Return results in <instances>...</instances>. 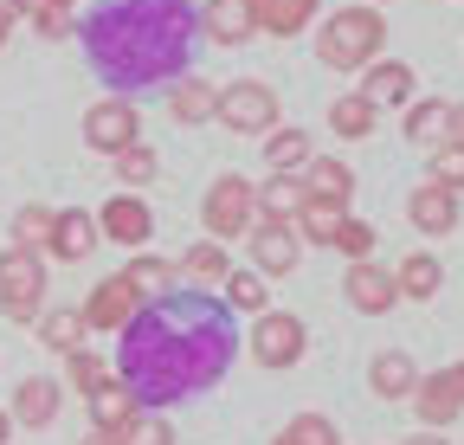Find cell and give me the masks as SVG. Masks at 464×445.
Here are the masks:
<instances>
[{
	"instance_id": "9c48e42d",
	"label": "cell",
	"mask_w": 464,
	"mask_h": 445,
	"mask_svg": "<svg viewBox=\"0 0 464 445\" xmlns=\"http://www.w3.org/2000/svg\"><path fill=\"white\" fill-rule=\"evenodd\" d=\"M413 407H420V426H432V432L458 426V420H464V362H445V368L420 374Z\"/></svg>"
},
{
	"instance_id": "f6af8a7d",
	"label": "cell",
	"mask_w": 464,
	"mask_h": 445,
	"mask_svg": "<svg viewBox=\"0 0 464 445\" xmlns=\"http://www.w3.org/2000/svg\"><path fill=\"white\" fill-rule=\"evenodd\" d=\"M406 445H451V439H445V432H432V426H426V432H413V439H406Z\"/></svg>"
},
{
	"instance_id": "8992f818",
	"label": "cell",
	"mask_w": 464,
	"mask_h": 445,
	"mask_svg": "<svg viewBox=\"0 0 464 445\" xmlns=\"http://www.w3.org/2000/svg\"><path fill=\"white\" fill-rule=\"evenodd\" d=\"M200 227H207V239H246L252 227H258V188L246 181V175H219L213 188H207V200H200Z\"/></svg>"
},
{
	"instance_id": "9a60e30c",
	"label": "cell",
	"mask_w": 464,
	"mask_h": 445,
	"mask_svg": "<svg viewBox=\"0 0 464 445\" xmlns=\"http://www.w3.org/2000/svg\"><path fill=\"white\" fill-rule=\"evenodd\" d=\"M97 246H103V233H97V213H91V207H58V219H52V239H45V258H58V265H84Z\"/></svg>"
},
{
	"instance_id": "e0dca14e",
	"label": "cell",
	"mask_w": 464,
	"mask_h": 445,
	"mask_svg": "<svg viewBox=\"0 0 464 445\" xmlns=\"http://www.w3.org/2000/svg\"><path fill=\"white\" fill-rule=\"evenodd\" d=\"M200 33L213 45H246L258 39V0H200Z\"/></svg>"
},
{
	"instance_id": "4316f807",
	"label": "cell",
	"mask_w": 464,
	"mask_h": 445,
	"mask_svg": "<svg viewBox=\"0 0 464 445\" xmlns=\"http://www.w3.org/2000/svg\"><path fill=\"white\" fill-rule=\"evenodd\" d=\"M304 188L310 200H355V169H348L342 155H310V169H304Z\"/></svg>"
},
{
	"instance_id": "8d00e7d4",
	"label": "cell",
	"mask_w": 464,
	"mask_h": 445,
	"mask_svg": "<svg viewBox=\"0 0 464 445\" xmlns=\"http://www.w3.org/2000/svg\"><path fill=\"white\" fill-rule=\"evenodd\" d=\"M52 219H58V207H20L14 213V246H26V252H45V239H52Z\"/></svg>"
},
{
	"instance_id": "44dd1931",
	"label": "cell",
	"mask_w": 464,
	"mask_h": 445,
	"mask_svg": "<svg viewBox=\"0 0 464 445\" xmlns=\"http://www.w3.org/2000/svg\"><path fill=\"white\" fill-rule=\"evenodd\" d=\"M168 117L174 123H188V130H200V123H213L219 117V84H207V78H174L168 84Z\"/></svg>"
},
{
	"instance_id": "7a4b0ae2",
	"label": "cell",
	"mask_w": 464,
	"mask_h": 445,
	"mask_svg": "<svg viewBox=\"0 0 464 445\" xmlns=\"http://www.w3.org/2000/svg\"><path fill=\"white\" fill-rule=\"evenodd\" d=\"M194 33H200V14L188 0H103L78 26L91 72L103 84H116V97L174 84L194 59Z\"/></svg>"
},
{
	"instance_id": "d6a6232c",
	"label": "cell",
	"mask_w": 464,
	"mask_h": 445,
	"mask_svg": "<svg viewBox=\"0 0 464 445\" xmlns=\"http://www.w3.org/2000/svg\"><path fill=\"white\" fill-rule=\"evenodd\" d=\"M342 219H348V207H342V200H304V213H297V233H304V246H335Z\"/></svg>"
},
{
	"instance_id": "d590c367",
	"label": "cell",
	"mask_w": 464,
	"mask_h": 445,
	"mask_svg": "<svg viewBox=\"0 0 464 445\" xmlns=\"http://www.w3.org/2000/svg\"><path fill=\"white\" fill-rule=\"evenodd\" d=\"M271 445H342V432H335V420L329 413H297Z\"/></svg>"
},
{
	"instance_id": "681fc988",
	"label": "cell",
	"mask_w": 464,
	"mask_h": 445,
	"mask_svg": "<svg viewBox=\"0 0 464 445\" xmlns=\"http://www.w3.org/2000/svg\"><path fill=\"white\" fill-rule=\"evenodd\" d=\"M374 7H387V0H374Z\"/></svg>"
},
{
	"instance_id": "3957f363",
	"label": "cell",
	"mask_w": 464,
	"mask_h": 445,
	"mask_svg": "<svg viewBox=\"0 0 464 445\" xmlns=\"http://www.w3.org/2000/svg\"><path fill=\"white\" fill-rule=\"evenodd\" d=\"M387 52V14L374 0H355V7H335L323 26H316V59L329 72H368Z\"/></svg>"
},
{
	"instance_id": "83f0119b",
	"label": "cell",
	"mask_w": 464,
	"mask_h": 445,
	"mask_svg": "<svg viewBox=\"0 0 464 445\" xmlns=\"http://www.w3.org/2000/svg\"><path fill=\"white\" fill-rule=\"evenodd\" d=\"M219 291H226V310H239V316H265L271 310V277L252 271V265H232Z\"/></svg>"
},
{
	"instance_id": "d6986e66",
	"label": "cell",
	"mask_w": 464,
	"mask_h": 445,
	"mask_svg": "<svg viewBox=\"0 0 464 445\" xmlns=\"http://www.w3.org/2000/svg\"><path fill=\"white\" fill-rule=\"evenodd\" d=\"M84 407H91V426H97V432H130V420L142 413L136 387H130L123 374H110L97 394H84Z\"/></svg>"
},
{
	"instance_id": "bcb514c9",
	"label": "cell",
	"mask_w": 464,
	"mask_h": 445,
	"mask_svg": "<svg viewBox=\"0 0 464 445\" xmlns=\"http://www.w3.org/2000/svg\"><path fill=\"white\" fill-rule=\"evenodd\" d=\"M7 33H14V14H7V0H0V45H7Z\"/></svg>"
},
{
	"instance_id": "f35d334b",
	"label": "cell",
	"mask_w": 464,
	"mask_h": 445,
	"mask_svg": "<svg viewBox=\"0 0 464 445\" xmlns=\"http://www.w3.org/2000/svg\"><path fill=\"white\" fill-rule=\"evenodd\" d=\"M123 445H174V426H168V413H136L130 420V432H123Z\"/></svg>"
},
{
	"instance_id": "836d02e7",
	"label": "cell",
	"mask_w": 464,
	"mask_h": 445,
	"mask_svg": "<svg viewBox=\"0 0 464 445\" xmlns=\"http://www.w3.org/2000/svg\"><path fill=\"white\" fill-rule=\"evenodd\" d=\"M110 374H116V362H103L91 343L65 355V387H72V394H97V387H103Z\"/></svg>"
},
{
	"instance_id": "2e32d148",
	"label": "cell",
	"mask_w": 464,
	"mask_h": 445,
	"mask_svg": "<svg viewBox=\"0 0 464 445\" xmlns=\"http://www.w3.org/2000/svg\"><path fill=\"white\" fill-rule=\"evenodd\" d=\"M58 407H65V381H52V374H26L20 387H14V426H26V432H45L52 420H58Z\"/></svg>"
},
{
	"instance_id": "ac0fdd59",
	"label": "cell",
	"mask_w": 464,
	"mask_h": 445,
	"mask_svg": "<svg viewBox=\"0 0 464 445\" xmlns=\"http://www.w3.org/2000/svg\"><path fill=\"white\" fill-rule=\"evenodd\" d=\"M393 285H400V304H432L439 291H445V258L439 252H406L400 265H393Z\"/></svg>"
},
{
	"instance_id": "5bb4252c",
	"label": "cell",
	"mask_w": 464,
	"mask_h": 445,
	"mask_svg": "<svg viewBox=\"0 0 464 445\" xmlns=\"http://www.w3.org/2000/svg\"><path fill=\"white\" fill-rule=\"evenodd\" d=\"M342 297H348V310H362V316H387V310L400 304V285H393L387 265L355 258V265L342 271Z\"/></svg>"
},
{
	"instance_id": "7dc6e473",
	"label": "cell",
	"mask_w": 464,
	"mask_h": 445,
	"mask_svg": "<svg viewBox=\"0 0 464 445\" xmlns=\"http://www.w3.org/2000/svg\"><path fill=\"white\" fill-rule=\"evenodd\" d=\"M7 439H14V413H7V407H0V445H7Z\"/></svg>"
},
{
	"instance_id": "52a82bcc",
	"label": "cell",
	"mask_w": 464,
	"mask_h": 445,
	"mask_svg": "<svg viewBox=\"0 0 464 445\" xmlns=\"http://www.w3.org/2000/svg\"><path fill=\"white\" fill-rule=\"evenodd\" d=\"M246 349H252V362H258V368L284 374V368H297V362L310 355V329H304V316H297V310H265V316H252Z\"/></svg>"
},
{
	"instance_id": "8fae6325",
	"label": "cell",
	"mask_w": 464,
	"mask_h": 445,
	"mask_svg": "<svg viewBox=\"0 0 464 445\" xmlns=\"http://www.w3.org/2000/svg\"><path fill=\"white\" fill-rule=\"evenodd\" d=\"M246 252H252V271L290 277V271L304 265V233L290 227V219H258V227L246 233Z\"/></svg>"
},
{
	"instance_id": "ee69618b",
	"label": "cell",
	"mask_w": 464,
	"mask_h": 445,
	"mask_svg": "<svg viewBox=\"0 0 464 445\" xmlns=\"http://www.w3.org/2000/svg\"><path fill=\"white\" fill-rule=\"evenodd\" d=\"M445 142H464V103H451V136Z\"/></svg>"
},
{
	"instance_id": "e575fe53",
	"label": "cell",
	"mask_w": 464,
	"mask_h": 445,
	"mask_svg": "<svg viewBox=\"0 0 464 445\" xmlns=\"http://www.w3.org/2000/svg\"><path fill=\"white\" fill-rule=\"evenodd\" d=\"M110 161H116V181H123L130 194H136V188H149V181L161 175V155H155L149 142H130L123 155H110Z\"/></svg>"
},
{
	"instance_id": "5b68a950",
	"label": "cell",
	"mask_w": 464,
	"mask_h": 445,
	"mask_svg": "<svg viewBox=\"0 0 464 445\" xmlns=\"http://www.w3.org/2000/svg\"><path fill=\"white\" fill-rule=\"evenodd\" d=\"M213 123H226L232 136H271L284 123V103L265 78H232V84H219V117Z\"/></svg>"
},
{
	"instance_id": "c3c4849f",
	"label": "cell",
	"mask_w": 464,
	"mask_h": 445,
	"mask_svg": "<svg viewBox=\"0 0 464 445\" xmlns=\"http://www.w3.org/2000/svg\"><path fill=\"white\" fill-rule=\"evenodd\" d=\"M45 7H58V14H72V7H78V0H45Z\"/></svg>"
},
{
	"instance_id": "1f68e13d",
	"label": "cell",
	"mask_w": 464,
	"mask_h": 445,
	"mask_svg": "<svg viewBox=\"0 0 464 445\" xmlns=\"http://www.w3.org/2000/svg\"><path fill=\"white\" fill-rule=\"evenodd\" d=\"M123 277H130V285L142 291V297H161V291H174V277H181V265H174V258H155L149 246L123 265Z\"/></svg>"
},
{
	"instance_id": "277c9868",
	"label": "cell",
	"mask_w": 464,
	"mask_h": 445,
	"mask_svg": "<svg viewBox=\"0 0 464 445\" xmlns=\"http://www.w3.org/2000/svg\"><path fill=\"white\" fill-rule=\"evenodd\" d=\"M45 291H52V277H45V252H26V246H7L0 252V316L33 329L39 310H45Z\"/></svg>"
},
{
	"instance_id": "f546056e",
	"label": "cell",
	"mask_w": 464,
	"mask_h": 445,
	"mask_svg": "<svg viewBox=\"0 0 464 445\" xmlns=\"http://www.w3.org/2000/svg\"><path fill=\"white\" fill-rule=\"evenodd\" d=\"M174 265H181V277H188V285H200V291L226 285V271H232V258H226V246H219V239H194Z\"/></svg>"
},
{
	"instance_id": "cb8c5ba5",
	"label": "cell",
	"mask_w": 464,
	"mask_h": 445,
	"mask_svg": "<svg viewBox=\"0 0 464 445\" xmlns=\"http://www.w3.org/2000/svg\"><path fill=\"white\" fill-rule=\"evenodd\" d=\"M400 130H406V142H413V149H439V142L451 136V103H445V97H413Z\"/></svg>"
},
{
	"instance_id": "4fadbf2b",
	"label": "cell",
	"mask_w": 464,
	"mask_h": 445,
	"mask_svg": "<svg viewBox=\"0 0 464 445\" xmlns=\"http://www.w3.org/2000/svg\"><path fill=\"white\" fill-rule=\"evenodd\" d=\"M406 219H413V233H420V239H445V233H458V219H464L458 188H445V181L426 175L413 194H406Z\"/></svg>"
},
{
	"instance_id": "4dcf8cb0",
	"label": "cell",
	"mask_w": 464,
	"mask_h": 445,
	"mask_svg": "<svg viewBox=\"0 0 464 445\" xmlns=\"http://www.w3.org/2000/svg\"><path fill=\"white\" fill-rule=\"evenodd\" d=\"M304 200H310L304 175H271V181L258 188V219H290V227H297Z\"/></svg>"
},
{
	"instance_id": "f1b7e54d",
	"label": "cell",
	"mask_w": 464,
	"mask_h": 445,
	"mask_svg": "<svg viewBox=\"0 0 464 445\" xmlns=\"http://www.w3.org/2000/svg\"><path fill=\"white\" fill-rule=\"evenodd\" d=\"M39 343L52 349V355H72V349H84V336H91V323H84V310L72 304V310H39Z\"/></svg>"
},
{
	"instance_id": "6da1fadb",
	"label": "cell",
	"mask_w": 464,
	"mask_h": 445,
	"mask_svg": "<svg viewBox=\"0 0 464 445\" xmlns=\"http://www.w3.org/2000/svg\"><path fill=\"white\" fill-rule=\"evenodd\" d=\"M232 310L226 297L194 291H161L136 310V323L123 329V349H116V374L136 387V401L149 413L174 407V401H194L232 368Z\"/></svg>"
},
{
	"instance_id": "ffe728a7",
	"label": "cell",
	"mask_w": 464,
	"mask_h": 445,
	"mask_svg": "<svg viewBox=\"0 0 464 445\" xmlns=\"http://www.w3.org/2000/svg\"><path fill=\"white\" fill-rule=\"evenodd\" d=\"M413 387H420V362L406 349H381L368 362V394L374 401H413Z\"/></svg>"
},
{
	"instance_id": "60d3db41",
	"label": "cell",
	"mask_w": 464,
	"mask_h": 445,
	"mask_svg": "<svg viewBox=\"0 0 464 445\" xmlns=\"http://www.w3.org/2000/svg\"><path fill=\"white\" fill-rule=\"evenodd\" d=\"M33 33H39V39H72L78 26H72V14H58V7H39V14H33Z\"/></svg>"
},
{
	"instance_id": "ba28073f",
	"label": "cell",
	"mask_w": 464,
	"mask_h": 445,
	"mask_svg": "<svg viewBox=\"0 0 464 445\" xmlns=\"http://www.w3.org/2000/svg\"><path fill=\"white\" fill-rule=\"evenodd\" d=\"M84 142H91V155H123L130 142H142V110L130 103V97H97L91 110H84Z\"/></svg>"
},
{
	"instance_id": "30bf717a",
	"label": "cell",
	"mask_w": 464,
	"mask_h": 445,
	"mask_svg": "<svg viewBox=\"0 0 464 445\" xmlns=\"http://www.w3.org/2000/svg\"><path fill=\"white\" fill-rule=\"evenodd\" d=\"M142 304H149V297L130 285L123 271H116V277H97L91 297H84L78 310H84V323H91V329H103V336H123V329L136 323V310H142Z\"/></svg>"
},
{
	"instance_id": "7bdbcfd3",
	"label": "cell",
	"mask_w": 464,
	"mask_h": 445,
	"mask_svg": "<svg viewBox=\"0 0 464 445\" xmlns=\"http://www.w3.org/2000/svg\"><path fill=\"white\" fill-rule=\"evenodd\" d=\"M84 445H123V432H97V426H91V432H84Z\"/></svg>"
},
{
	"instance_id": "b9f144b4",
	"label": "cell",
	"mask_w": 464,
	"mask_h": 445,
	"mask_svg": "<svg viewBox=\"0 0 464 445\" xmlns=\"http://www.w3.org/2000/svg\"><path fill=\"white\" fill-rule=\"evenodd\" d=\"M39 7H45V0H7V14H14V20H20V14H26V20H33V14H39Z\"/></svg>"
},
{
	"instance_id": "603a6c76",
	"label": "cell",
	"mask_w": 464,
	"mask_h": 445,
	"mask_svg": "<svg viewBox=\"0 0 464 445\" xmlns=\"http://www.w3.org/2000/svg\"><path fill=\"white\" fill-rule=\"evenodd\" d=\"M323 14V0H258V33L265 39H297Z\"/></svg>"
},
{
	"instance_id": "ab89813d",
	"label": "cell",
	"mask_w": 464,
	"mask_h": 445,
	"mask_svg": "<svg viewBox=\"0 0 464 445\" xmlns=\"http://www.w3.org/2000/svg\"><path fill=\"white\" fill-rule=\"evenodd\" d=\"M432 181H445V188L464 194V142H439L432 149Z\"/></svg>"
},
{
	"instance_id": "7c38bea8",
	"label": "cell",
	"mask_w": 464,
	"mask_h": 445,
	"mask_svg": "<svg viewBox=\"0 0 464 445\" xmlns=\"http://www.w3.org/2000/svg\"><path fill=\"white\" fill-rule=\"evenodd\" d=\"M97 233L110 239V246H130V252H142L149 239H155V213H149V200L142 194H110L103 207H97Z\"/></svg>"
},
{
	"instance_id": "484cf974",
	"label": "cell",
	"mask_w": 464,
	"mask_h": 445,
	"mask_svg": "<svg viewBox=\"0 0 464 445\" xmlns=\"http://www.w3.org/2000/svg\"><path fill=\"white\" fill-rule=\"evenodd\" d=\"M413 84H420V78H413V65H400V59H374V65L362 72V91H368L381 110H387V103H400V110H406V103H413Z\"/></svg>"
},
{
	"instance_id": "74e56055",
	"label": "cell",
	"mask_w": 464,
	"mask_h": 445,
	"mask_svg": "<svg viewBox=\"0 0 464 445\" xmlns=\"http://www.w3.org/2000/svg\"><path fill=\"white\" fill-rule=\"evenodd\" d=\"M374 239H381V233L368 227V219L348 213V219H342V233H335V252H342L348 265H355V258H374Z\"/></svg>"
},
{
	"instance_id": "7402d4cb",
	"label": "cell",
	"mask_w": 464,
	"mask_h": 445,
	"mask_svg": "<svg viewBox=\"0 0 464 445\" xmlns=\"http://www.w3.org/2000/svg\"><path fill=\"white\" fill-rule=\"evenodd\" d=\"M329 130H335L342 142H368V136L381 130V103H374L368 91H342V97L329 103Z\"/></svg>"
},
{
	"instance_id": "d4e9b609",
	"label": "cell",
	"mask_w": 464,
	"mask_h": 445,
	"mask_svg": "<svg viewBox=\"0 0 464 445\" xmlns=\"http://www.w3.org/2000/svg\"><path fill=\"white\" fill-rule=\"evenodd\" d=\"M310 155H316L310 130H290V123H277V130L265 136V169H271V175H304V169H310Z\"/></svg>"
}]
</instances>
